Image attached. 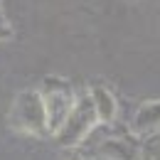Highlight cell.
Returning <instances> with one entry per match:
<instances>
[{
  "mask_svg": "<svg viewBox=\"0 0 160 160\" xmlns=\"http://www.w3.org/2000/svg\"><path fill=\"white\" fill-rule=\"evenodd\" d=\"M10 126L20 133L35 136V138H44L49 133L40 89H25L15 96L12 108H10Z\"/></svg>",
  "mask_w": 160,
  "mask_h": 160,
  "instance_id": "1",
  "label": "cell"
},
{
  "mask_svg": "<svg viewBox=\"0 0 160 160\" xmlns=\"http://www.w3.org/2000/svg\"><path fill=\"white\" fill-rule=\"evenodd\" d=\"M42 106H44V116H47V131L54 136L62 128L64 118L69 116V111L77 103V94L72 89L69 81L59 79V77H47L44 86L40 89Z\"/></svg>",
  "mask_w": 160,
  "mask_h": 160,
  "instance_id": "2",
  "label": "cell"
},
{
  "mask_svg": "<svg viewBox=\"0 0 160 160\" xmlns=\"http://www.w3.org/2000/svg\"><path fill=\"white\" fill-rule=\"evenodd\" d=\"M99 123L96 118V111H94V106H91V99L84 94V96H77V103H74V108L69 111V116L64 118L62 123V128L54 133V140L59 143L62 148H67V150H74V148H79L84 138L91 133V128Z\"/></svg>",
  "mask_w": 160,
  "mask_h": 160,
  "instance_id": "3",
  "label": "cell"
},
{
  "mask_svg": "<svg viewBox=\"0 0 160 160\" xmlns=\"http://www.w3.org/2000/svg\"><path fill=\"white\" fill-rule=\"evenodd\" d=\"M86 96L91 99V106L96 111V118L101 123H113L116 116H118V101L113 96V91L108 86H101V84H94L89 86Z\"/></svg>",
  "mask_w": 160,
  "mask_h": 160,
  "instance_id": "4",
  "label": "cell"
},
{
  "mask_svg": "<svg viewBox=\"0 0 160 160\" xmlns=\"http://www.w3.org/2000/svg\"><path fill=\"white\" fill-rule=\"evenodd\" d=\"M158 128H160V101L158 99L143 101L133 116V133L145 138V136L158 133Z\"/></svg>",
  "mask_w": 160,
  "mask_h": 160,
  "instance_id": "5",
  "label": "cell"
},
{
  "mask_svg": "<svg viewBox=\"0 0 160 160\" xmlns=\"http://www.w3.org/2000/svg\"><path fill=\"white\" fill-rule=\"evenodd\" d=\"M99 155L103 160H136L138 150L126 138H106L99 145Z\"/></svg>",
  "mask_w": 160,
  "mask_h": 160,
  "instance_id": "6",
  "label": "cell"
},
{
  "mask_svg": "<svg viewBox=\"0 0 160 160\" xmlns=\"http://www.w3.org/2000/svg\"><path fill=\"white\" fill-rule=\"evenodd\" d=\"M138 158L140 160H160V133H153V136L143 138Z\"/></svg>",
  "mask_w": 160,
  "mask_h": 160,
  "instance_id": "7",
  "label": "cell"
},
{
  "mask_svg": "<svg viewBox=\"0 0 160 160\" xmlns=\"http://www.w3.org/2000/svg\"><path fill=\"white\" fill-rule=\"evenodd\" d=\"M10 35H12V30L5 25V22L0 20V42H5V40H10Z\"/></svg>",
  "mask_w": 160,
  "mask_h": 160,
  "instance_id": "8",
  "label": "cell"
},
{
  "mask_svg": "<svg viewBox=\"0 0 160 160\" xmlns=\"http://www.w3.org/2000/svg\"><path fill=\"white\" fill-rule=\"evenodd\" d=\"M69 160H84V158H81L79 153H74V155H69Z\"/></svg>",
  "mask_w": 160,
  "mask_h": 160,
  "instance_id": "9",
  "label": "cell"
}]
</instances>
